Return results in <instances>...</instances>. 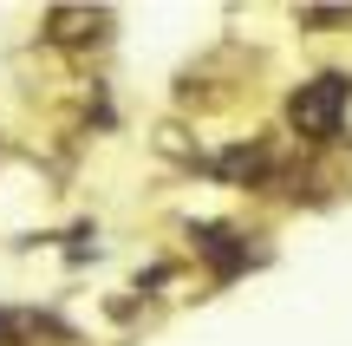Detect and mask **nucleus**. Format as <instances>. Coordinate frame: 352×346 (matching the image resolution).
I'll use <instances>...</instances> for the list:
<instances>
[{"instance_id":"obj_1","label":"nucleus","mask_w":352,"mask_h":346,"mask_svg":"<svg viewBox=\"0 0 352 346\" xmlns=\"http://www.w3.org/2000/svg\"><path fill=\"white\" fill-rule=\"evenodd\" d=\"M346 105H352V78L340 72H327V78H314V85H300L294 91V105H287V118L307 131V138H340V118H346Z\"/></svg>"},{"instance_id":"obj_2","label":"nucleus","mask_w":352,"mask_h":346,"mask_svg":"<svg viewBox=\"0 0 352 346\" xmlns=\"http://www.w3.org/2000/svg\"><path fill=\"white\" fill-rule=\"evenodd\" d=\"M98 33H104V13H85V7L46 13V39H59V46H72V39H98Z\"/></svg>"},{"instance_id":"obj_3","label":"nucleus","mask_w":352,"mask_h":346,"mask_svg":"<svg viewBox=\"0 0 352 346\" xmlns=\"http://www.w3.org/2000/svg\"><path fill=\"white\" fill-rule=\"evenodd\" d=\"M300 20H307V26H333V20H346V13H340V7H314V13H300Z\"/></svg>"}]
</instances>
